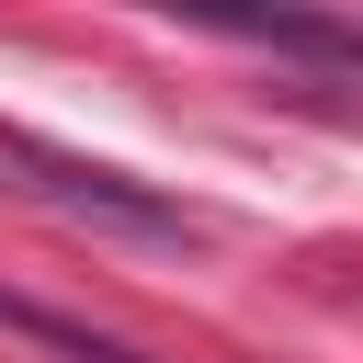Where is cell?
<instances>
[{
    "label": "cell",
    "mask_w": 363,
    "mask_h": 363,
    "mask_svg": "<svg viewBox=\"0 0 363 363\" xmlns=\"http://www.w3.org/2000/svg\"><path fill=\"white\" fill-rule=\"evenodd\" d=\"M0 193H11V204H45V216H68V227H113V238H204L193 204L147 193V182L113 170V159H79V147H57V136H23V125H0Z\"/></svg>",
    "instance_id": "obj_1"
},
{
    "label": "cell",
    "mask_w": 363,
    "mask_h": 363,
    "mask_svg": "<svg viewBox=\"0 0 363 363\" xmlns=\"http://www.w3.org/2000/svg\"><path fill=\"white\" fill-rule=\"evenodd\" d=\"M0 329H11V340H45V352H68V363H147V352H125V340H102V329H79V318H57V306H23V295H0Z\"/></svg>",
    "instance_id": "obj_2"
},
{
    "label": "cell",
    "mask_w": 363,
    "mask_h": 363,
    "mask_svg": "<svg viewBox=\"0 0 363 363\" xmlns=\"http://www.w3.org/2000/svg\"><path fill=\"white\" fill-rule=\"evenodd\" d=\"M272 45H306V57H340V68H363V34H352V23H272Z\"/></svg>",
    "instance_id": "obj_3"
}]
</instances>
